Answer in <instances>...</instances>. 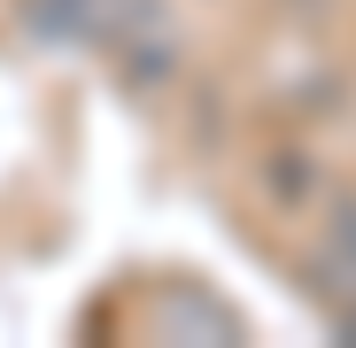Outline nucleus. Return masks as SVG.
Here are the masks:
<instances>
[{
    "label": "nucleus",
    "mask_w": 356,
    "mask_h": 348,
    "mask_svg": "<svg viewBox=\"0 0 356 348\" xmlns=\"http://www.w3.org/2000/svg\"><path fill=\"white\" fill-rule=\"evenodd\" d=\"M24 31L39 47H116L132 63H170V24L155 0H24Z\"/></svg>",
    "instance_id": "nucleus-1"
},
{
    "label": "nucleus",
    "mask_w": 356,
    "mask_h": 348,
    "mask_svg": "<svg viewBox=\"0 0 356 348\" xmlns=\"http://www.w3.org/2000/svg\"><path fill=\"white\" fill-rule=\"evenodd\" d=\"M333 256L356 263V209H341V224H333Z\"/></svg>",
    "instance_id": "nucleus-2"
},
{
    "label": "nucleus",
    "mask_w": 356,
    "mask_h": 348,
    "mask_svg": "<svg viewBox=\"0 0 356 348\" xmlns=\"http://www.w3.org/2000/svg\"><path fill=\"white\" fill-rule=\"evenodd\" d=\"M341 333H348V340H356V310H348V317H341Z\"/></svg>",
    "instance_id": "nucleus-3"
}]
</instances>
